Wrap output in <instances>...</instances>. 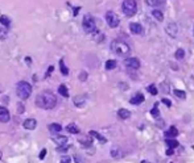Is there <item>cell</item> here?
Here are the masks:
<instances>
[{
    "label": "cell",
    "mask_w": 194,
    "mask_h": 163,
    "mask_svg": "<svg viewBox=\"0 0 194 163\" xmlns=\"http://www.w3.org/2000/svg\"><path fill=\"white\" fill-rule=\"evenodd\" d=\"M59 67H61V72H62V75H69V68L66 67V65H65L64 59L59 60Z\"/></svg>",
    "instance_id": "obj_26"
},
{
    "label": "cell",
    "mask_w": 194,
    "mask_h": 163,
    "mask_svg": "<svg viewBox=\"0 0 194 163\" xmlns=\"http://www.w3.org/2000/svg\"><path fill=\"white\" fill-rule=\"evenodd\" d=\"M0 159H1V152H0Z\"/></svg>",
    "instance_id": "obj_43"
},
{
    "label": "cell",
    "mask_w": 194,
    "mask_h": 163,
    "mask_svg": "<svg viewBox=\"0 0 194 163\" xmlns=\"http://www.w3.org/2000/svg\"><path fill=\"white\" fill-rule=\"evenodd\" d=\"M17 108H19V109H17V112H19V113H23V112H24V109H25L24 105H21V104H17Z\"/></svg>",
    "instance_id": "obj_40"
},
{
    "label": "cell",
    "mask_w": 194,
    "mask_h": 163,
    "mask_svg": "<svg viewBox=\"0 0 194 163\" xmlns=\"http://www.w3.org/2000/svg\"><path fill=\"white\" fill-rule=\"evenodd\" d=\"M85 103H86V96H85V95H79V96H77L74 99V104H75V107H78V108L83 107Z\"/></svg>",
    "instance_id": "obj_14"
},
{
    "label": "cell",
    "mask_w": 194,
    "mask_h": 163,
    "mask_svg": "<svg viewBox=\"0 0 194 163\" xmlns=\"http://www.w3.org/2000/svg\"><path fill=\"white\" fill-rule=\"evenodd\" d=\"M161 101L164 103V104L166 105V107H170V105H172V103H170V101H169V100H168V99H162Z\"/></svg>",
    "instance_id": "obj_41"
},
{
    "label": "cell",
    "mask_w": 194,
    "mask_h": 163,
    "mask_svg": "<svg viewBox=\"0 0 194 163\" xmlns=\"http://www.w3.org/2000/svg\"><path fill=\"white\" fill-rule=\"evenodd\" d=\"M57 104V97L52 92H42L36 97V105L42 109H53Z\"/></svg>",
    "instance_id": "obj_1"
},
{
    "label": "cell",
    "mask_w": 194,
    "mask_h": 163,
    "mask_svg": "<svg viewBox=\"0 0 194 163\" xmlns=\"http://www.w3.org/2000/svg\"><path fill=\"white\" fill-rule=\"evenodd\" d=\"M173 93H174L176 96L178 97V99H185V97H186V92L185 91H181V89H174V91H173Z\"/></svg>",
    "instance_id": "obj_30"
},
{
    "label": "cell",
    "mask_w": 194,
    "mask_h": 163,
    "mask_svg": "<svg viewBox=\"0 0 194 163\" xmlns=\"http://www.w3.org/2000/svg\"><path fill=\"white\" fill-rule=\"evenodd\" d=\"M120 155H122L120 149H118V147H112V149H111V157L112 158H119Z\"/></svg>",
    "instance_id": "obj_29"
},
{
    "label": "cell",
    "mask_w": 194,
    "mask_h": 163,
    "mask_svg": "<svg viewBox=\"0 0 194 163\" xmlns=\"http://www.w3.org/2000/svg\"><path fill=\"white\" fill-rule=\"evenodd\" d=\"M106 21L110 25V28H116V26H119V22H120L119 17L114 12H111V11L106 13Z\"/></svg>",
    "instance_id": "obj_6"
},
{
    "label": "cell",
    "mask_w": 194,
    "mask_h": 163,
    "mask_svg": "<svg viewBox=\"0 0 194 163\" xmlns=\"http://www.w3.org/2000/svg\"><path fill=\"white\" fill-rule=\"evenodd\" d=\"M82 25H83V30L86 33H96V24H95V18L93 17L91 15H86L83 17L82 21Z\"/></svg>",
    "instance_id": "obj_5"
},
{
    "label": "cell",
    "mask_w": 194,
    "mask_h": 163,
    "mask_svg": "<svg viewBox=\"0 0 194 163\" xmlns=\"http://www.w3.org/2000/svg\"><path fill=\"white\" fill-rule=\"evenodd\" d=\"M23 126H24L27 130H33V129H36V126H37V121H36L35 118H28V120L24 121Z\"/></svg>",
    "instance_id": "obj_10"
},
{
    "label": "cell",
    "mask_w": 194,
    "mask_h": 163,
    "mask_svg": "<svg viewBox=\"0 0 194 163\" xmlns=\"http://www.w3.org/2000/svg\"><path fill=\"white\" fill-rule=\"evenodd\" d=\"M144 99H145V97H144V95L139 92V93L133 95V96L131 97L130 103H131V104H133V105H139V104H141V103L144 101Z\"/></svg>",
    "instance_id": "obj_11"
},
{
    "label": "cell",
    "mask_w": 194,
    "mask_h": 163,
    "mask_svg": "<svg viewBox=\"0 0 194 163\" xmlns=\"http://www.w3.org/2000/svg\"><path fill=\"white\" fill-rule=\"evenodd\" d=\"M178 136V130L176 126H170L166 131H165V138H176Z\"/></svg>",
    "instance_id": "obj_13"
},
{
    "label": "cell",
    "mask_w": 194,
    "mask_h": 163,
    "mask_svg": "<svg viewBox=\"0 0 194 163\" xmlns=\"http://www.w3.org/2000/svg\"><path fill=\"white\" fill-rule=\"evenodd\" d=\"M0 24H1L4 28H9V26H11V18L6 15H1L0 16Z\"/></svg>",
    "instance_id": "obj_17"
},
{
    "label": "cell",
    "mask_w": 194,
    "mask_h": 163,
    "mask_svg": "<svg viewBox=\"0 0 194 163\" xmlns=\"http://www.w3.org/2000/svg\"><path fill=\"white\" fill-rule=\"evenodd\" d=\"M70 160H72V159H70V157L65 155V157L61 158V162H59V163H70Z\"/></svg>",
    "instance_id": "obj_36"
},
{
    "label": "cell",
    "mask_w": 194,
    "mask_h": 163,
    "mask_svg": "<svg viewBox=\"0 0 194 163\" xmlns=\"http://www.w3.org/2000/svg\"><path fill=\"white\" fill-rule=\"evenodd\" d=\"M89 134H90L91 137H94V138H96V139H98L99 142H101V143H106V142H107V139L104 138L103 136H101V134H99L98 131H95V130H91V131H90V133H89Z\"/></svg>",
    "instance_id": "obj_18"
},
{
    "label": "cell",
    "mask_w": 194,
    "mask_h": 163,
    "mask_svg": "<svg viewBox=\"0 0 194 163\" xmlns=\"http://www.w3.org/2000/svg\"><path fill=\"white\" fill-rule=\"evenodd\" d=\"M124 65L127 68H130V70H139V67H140V60L137 59V58H125L124 60Z\"/></svg>",
    "instance_id": "obj_7"
},
{
    "label": "cell",
    "mask_w": 194,
    "mask_h": 163,
    "mask_svg": "<svg viewBox=\"0 0 194 163\" xmlns=\"http://www.w3.org/2000/svg\"><path fill=\"white\" fill-rule=\"evenodd\" d=\"M165 142L168 145V149H176V147H178V142L174 138H166Z\"/></svg>",
    "instance_id": "obj_23"
},
{
    "label": "cell",
    "mask_w": 194,
    "mask_h": 163,
    "mask_svg": "<svg viewBox=\"0 0 194 163\" xmlns=\"http://www.w3.org/2000/svg\"><path fill=\"white\" fill-rule=\"evenodd\" d=\"M115 67H116V60L108 59V60L106 62V68H107V70H114Z\"/></svg>",
    "instance_id": "obj_27"
},
{
    "label": "cell",
    "mask_w": 194,
    "mask_h": 163,
    "mask_svg": "<svg viewBox=\"0 0 194 163\" xmlns=\"http://www.w3.org/2000/svg\"><path fill=\"white\" fill-rule=\"evenodd\" d=\"M67 149H69V145H65V146H58V147H57V151H58V152H64V151H66Z\"/></svg>",
    "instance_id": "obj_34"
},
{
    "label": "cell",
    "mask_w": 194,
    "mask_h": 163,
    "mask_svg": "<svg viewBox=\"0 0 194 163\" xmlns=\"http://www.w3.org/2000/svg\"><path fill=\"white\" fill-rule=\"evenodd\" d=\"M193 33H194V28H193Z\"/></svg>",
    "instance_id": "obj_44"
},
{
    "label": "cell",
    "mask_w": 194,
    "mask_h": 163,
    "mask_svg": "<svg viewBox=\"0 0 194 163\" xmlns=\"http://www.w3.org/2000/svg\"><path fill=\"white\" fill-rule=\"evenodd\" d=\"M86 79H87V72H81V74H79V80L85 82Z\"/></svg>",
    "instance_id": "obj_38"
},
{
    "label": "cell",
    "mask_w": 194,
    "mask_h": 163,
    "mask_svg": "<svg viewBox=\"0 0 194 163\" xmlns=\"http://www.w3.org/2000/svg\"><path fill=\"white\" fill-rule=\"evenodd\" d=\"M58 92L61 96L64 97H69V89H67V87L65 86V84H61V86L58 87Z\"/></svg>",
    "instance_id": "obj_22"
},
{
    "label": "cell",
    "mask_w": 194,
    "mask_h": 163,
    "mask_svg": "<svg viewBox=\"0 0 194 163\" xmlns=\"http://www.w3.org/2000/svg\"><path fill=\"white\" fill-rule=\"evenodd\" d=\"M49 130H50L52 133H58V131L62 130V126L59 125V124H50V125H49Z\"/></svg>",
    "instance_id": "obj_24"
},
{
    "label": "cell",
    "mask_w": 194,
    "mask_h": 163,
    "mask_svg": "<svg viewBox=\"0 0 194 163\" xmlns=\"http://www.w3.org/2000/svg\"><path fill=\"white\" fill-rule=\"evenodd\" d=\"M7 34V28H0V39H6Z\"/></svg>",
    "instance_id": "obj_33"
},
{
    "label": "cell",
    "mask_w": 194,
    "mask_h": 163,
    "mask_svg": "<svg viewBox=\"0 0 194 163\" xmlns=\"http://www.w3.org/2000/svg\"><path fill=\"white\" fill-rule=\"evenodd\" d=\"M130 30L132 32L133 34H141L143 33V26L140 25L139 22H132V24H130Z\"/></svg>",
    "instance_id": "obj_12"
},
{
    "label": "cell",
    "mask_w": 194,
    "mask_h": 163,
    "mask_svg": "<svg viewBox=\"0 0 194 163\" xmlns=\"http://www.w3.org/2000/svg\"><path fill=\"white\" fill-rule=\"evenodd\" d=\"M151 115H152V116H154V117H159V116H160V112H159V104H154V105H153V108H152V110H151Z\"/></svg>",
    "instance_id": "obj_31"
},
{
    "label": "cell",
    "mask_w": 194,
    "mask_h": 163,
    "mask_svg": "<svg viewBox=\"0 0 194 163\" xmlns=\"http://www.w3.org/2000/svg\"><path fill=\"white\" fill-rule=\"evenodd\" d=\"M148 92L154 96V95H157V92H159V91H157V88H156V86H154V84H151V86L148 87Z\"/></svg>",
    "instance_id": "obj_32"
},
{
    "label": "cell",
    "mask_w": 194,
    "mask_h": 163,
    "mask_svg": "<svg viewBox=\"0 0 194 163\" xmlns=\"http://www.w3.org/2000/svg\"><path fill=\"white\" fill-rule=\"evenodd\" d=\"M16 93H17V96H19L20 99L27 100L28 97L30 96V93H32V86H30L28 82H24V80L20 82V83L17 84Z\"/></svg>",
    "instance_id": "obj_3"
},
{
    "label": "cell",
    "mask_w": 194,
    "mask_h": 163,
    "mask_svg": "<svg viewBox=\"0 0 194 163\" xmlns=\"http://www.w3.org/2000/svg\"><path fill=\"white\" fill-rule=\"evenodd\" d=\"M118 116H119V118H122V120H127V118L131 117V112L128 109L122 108V109L118 110Z\"/></svg>",
    "instance_id": "obj_15"
},
{
    "label": "cell",
    "mask_w": 194,
    "mask_h": 163,
    "mask_svg": "<svg viewBox=\"0 0 194 163\" xmlns=\"http://www.w3.org/2000/svg\"><path fill=\"white\" fill-rule=\"evenodd\" d=\"M174 57L177 58V59H183V57H185V50L183 49H177L174 53Z\"/></svg>",
    "instance_id": "obj_28"
},
{
    "label": "cell",
    "mask_w": 194,
    "mask_h": 163,
    "mask_svg": "<svg viewBox=\"0 0 194 163\" xmlns=\"http://www.w3.org/2000/svg\"><path fill=\"white\" fill-rule=\"evenodd\" d=\"M53 70H54V66H49L48 71H46V74H45V78H49V76H50V74L53 72Z\"/></svg>",
    "instance_id": "obj_35"
},
{
    "label": "cell",
    "mask_w": 194,
    "mask_h": 163,
    "mask_svg": "<svg viewBox=\"0 0 194 163\" xmlns=\"http://www.w3.org/2000/svg\"><path fill=\"white\" fill-rule=\"evenodd\" d=\"M165 32H166V34H168V36H170L172 38L177 37V33H178V26H177V24L169 22L166 26H165Z\"/></svg>",
    "instance_id": "obj_8"
},
{
    "label": "cell",
    "mask_w": 194,
    "mask_h": 163,
    "mask_svg": "<svg viewBox=\"0 0 194 163\" xmlns=\"http://www.w3.org/2000/svg\"><path fill=\"white\" fill-rule=\"evenodd\" d=\"M79 143L82 145V146L90 147L91 143H93V139H90L89 137H81V138H79Z\"/></svg>",
    "instance_id": "obj_21"
},
{
    "label": "cell",
    "mask_w": 194,
    "mask_h": 163,
    "mask_svg": "<svg viewBox=\"0 0 194 163\" xmlns=\"http://www.w3.org/2000/svg\"><path fill=\"white\" fill-rule=\"evenodd\" d=\"M122 11L127 17H131L137 12V4L135 0H124L122 4Z\"/></svg>",
    "instance_id": "obj_4"
},
{
    "label": "cell",
    "mask_w": 194,
    "mask_h": 163,
    "mask_svg": "<svg viewBox=\"0 0 194 163\" xmlns=\"http://www.w3.org/2000/svg\"><path fill=\"white\" fill-rule=\"evenodd\" d=\"M45 157H46V149H44V150H41V152H40V155H38V158H40V159H44Z\"/></svg>",
    "instance_id": "obj_39"
},
{
    "label": "cell",
    "mask_w": 194,
    "mask_h": 163,
    "mask_svg": "<svg viewBox=\"0 0 194 163\" xmlns=\"http://www.w3.org/2000/svg\"><path fill=\"white\" fill-rule=\"evenodd\" d=\"M152 16H153L156 20H159V21H162V20H164V15H162V12H161V11H159V9H153V12H152Z\"/></svg>",
    "instance_id": "obj_25"
},
{
    "label": "cell",
    "mask_w": 194,
    "mask_h": 163,
    "mask_svg": "<svg viewBox=\"0 0 194 163\" xmlns=\"http://www.w3.org/2000/svg\"><path fill=\"white\" fill-rule=\"evenodd\" d=\"M173 154V149H168V155H172Z\"/></svg>",
    "instance_id": "obj_42"
},
{
    "label": "cell",
    "mask_w": 194,
    "mask_h": 163,
    "mask_svg": "<svg viewBox=\"0 0 194 163\" xmlns=\"http://www.w3.org/2000/svg\"><path fill=\"white\" fill-rule=\"evenodd\" d=\"M111 50L120 57H127L131 53V47L128 46L127 42L122 41V39H114L111 42Z\"/></svg>",
    "instance_id": "obj_2"
},
{
    "label": "cell",
    "mask_w": 194,
    "mask_h": 163,
    "mask_svg": "<svg viewBox=\"0 0 194 163\" xmlns=\"http://www.w3.org/2000/svg\"><path fill=\"white\" fill-rule=\"evenodd\" d=\"M74 160H75V163H85L83 162V158L79 157V155H74Z\"/></svg>",
    "instance_id": "obj_37"
},
{
    "label": "cell",
    "mask_w": 194,
    "mask_h": 163,
    "mask_svg": "<svg viewBox=\"0 0 194 163\" xmlns=\"http://www.w3.org/2000/svg\"><path fill=\"white\" fill-rule=\"evenodd\" d=\"M147 4L151 5V7H161V5L165 4L166 0H145Z\"/></svg>",
    "instance_id": "obj_19"
},
{
    "label": "cell",
    "mask_w": 194,
    "mask_h": 163,
    "mask_svg": "<svg viewBox=\"0 0 194 163\" xmlns=\"http://www.w3.org/2000/svg\"><path fill=\"white\" fill-rule=\"evenodd\" d=\"M66 130L69 131V133H72V134H78V133H79V128H78L75 124H69V125L66 126Z\"/></svg>",
    "instance_id": "obj_20"
},
{
    "label": "cell",
    "mask_w": 194,
    "mask_h": 163,
    "mask_svg": "<svg viewBox=\"0 0 194 163\" xmlns=\"http://www.w3.org/2000/svg\"><path fill=\"white\" fill-rule=\"evenodd\" d=\"M9 118H11V116H9L8 109L4 107H0V121L1 122H8Z\"/></svg>",
    "instance_id": "obj_9"
},
{
    "label": "cell",
    "mask_w": 194,
    "mask_h": 163,
    "mask_svg": "<svg viewBox=\"0 0 194 163\" xmlns=\"http://www.w3.org/2000/svg\"><path fill=\"white\" fill-rule=\"evenodd\" d=\"M53 141L56 142L58 146H65V145H67V141H69V139L64 136H59V137H54Z\"/></svg>",
    "instance_id": "obj_16"
}]
</instances>
